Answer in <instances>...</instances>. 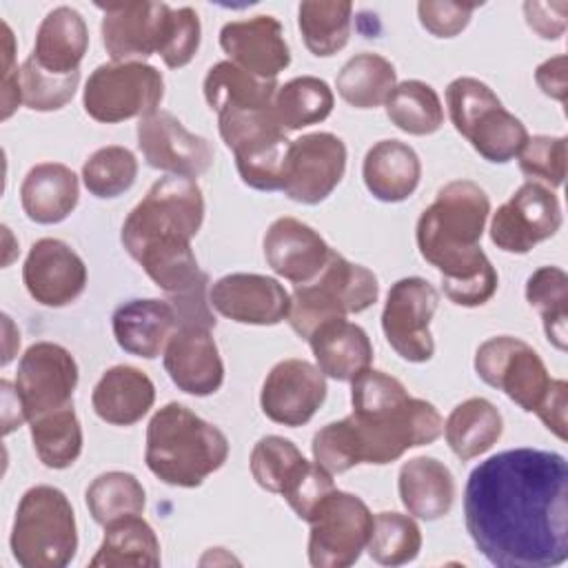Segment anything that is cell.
Returning <instances> with one entry per match:
<instances>
[{
  "instance_id": "6da1fadb",
  "label": "cell",
  "mask_w": 568,
  "mask_h": 568,
  "mask_svg": "<svg viewBox=\"0 0 568 568\" xmlns=\"http://www.w3.org/2000/svg\"><path fill=\"white\" fill-rule=\"evenodd\" d=\"M464 519L497 568H555L568 559V464L555 450L510 448L466 481Z\"/></svg>"
},
{
  "instance_id": "7a4b0ae2",
  "label": "cell",
  "mask_w": 568,
  "mask_h": 568,
  "mask_svg": "<svg viewBox=\"0 0 568 568\" xmlns=\"http://www.w3.org/2000/svg\"><path fill=\"white\" fill-rule=\"evenodd\" d=\"M488 215L486 191L473 180H453L417 220L419 255L439 271L442 291L457 306H484L497 293V271L479 246Z\"/></svg>"
},
{
  "instance_id": "3957f363",
  "label": "cell",
  "mask_w": 568,
  "mask_h": 568,
  "mask_svg": "<svg viewBox=\"0 0 568 568\" xmlns=\"http://www.w3.org/2000/svg\"><path fill=\"white\" fill-rule=\"evenodd\" d=\"M351 406L346 419L362 464H393L406 450L433 444L444 433L437 408L408 395L406 386L384 371L366 368L351 382Z\"/></svg>"
},
{
  "instance_id": "277c9868",
  "label": "cell",
  "mask_w": 568,
  "mask_h": 568,
  "mask_svg": "<svg viewBox=\"0 0 568 568\" xmlns=\"http://www.w3.org/2000/svg\"><path fill=\"white\" fill-rule=\"evenodd\" d=\"M226 457V435L184 404H164L146 426V468L169 486L197 488L224 466Z\"/></svg>"
},
{
  "instance_id": "5b68a950",
  "label": "cell",
  "mask_w": 568,
  "mask_h": 568,
  "mask_svg": "<svg viewBox=\"0 0 568 568\" xmlns=\"http://www.w3.org/2000/svg\"><path fill=\"white\" fill-rule=\"evenodd\" d=\"M204 222V195L195 180L164 175L146 191L122 224V246L138 260L151 248L191 244Z\"/></svg>"
},
{
  "instance_id": "8992f818",
  "label": "cell",
  "mask_w": 568,
  "mask_h": 568,
  "mask_svg": "<svg viewBox=\"0 0 568 568\" xmlns=\"http://www.w3.org/2000/svg\"><path fill=\"white\" fill-rule=\"evenodd\" d=\"M11 555L22 568H64L78 550L75 513L55 486H31L18 501Z\"/></svg>"
},
{
  "instance_id": "52a82bcc",
  "label": "cell",
  "mask_w": 568,
  "mask_h": 568,
  "mask_svg": "<svg viewBox=\"0 0 568 568\" xmlns=\"http://www.w3.org/2000/svg\"><path fill=\"white\" fill-rule=\"evenodd\" d=\"M446 106L455 131L493 164L517 158L530 138L524 122L506 111L497 93L477 78H455L446 87Z\"/></svg>"
},
{
  "instance_id": "ba28073f",
  "label": "cell",
  "mask_w": 568,
  "mask_h": 568,
  "mask_svg": "<svg viewBox=\"0 0 568 568\" xmlns=\"http://www.w3.org/2000/svg\"><path fill=\"white\" fill-rule=\"evenodd\" d=\"M377 295L379 284L373 271L331 251L317 277L295 284L286 320L302 339H308L322 322L362 313L377 302Z\"/></svg>"
},
{
  "instance_id": "9c48e42d",
  "label": "cell",
  "mask_w": 568,
  "mask_h": 568,
  "mask_svg": "<svg viewBox=\"0 0 568 568\" xmlns=\"http://www.w3.org/2000/svg\"><path fill=\"white\" fill-rule=\"evenodd\" d=\"M217 129L233 151L242 182L255 191H280L284 162L291 142L266 109H224L217 113Z\"/></svg>"
},
{
  "instance_id": "30bf717a",
  "label": "cell",
  "mask_w": 568,
  "mask_h": 568,
  "mask_svg": "<svg viewBox=\"0 0 568 568\" xmlns=\"http://www.w3.org/2000/svg\"><path fill=\"white\" fill-rule=\"evenodd\" d=\"M162 98L164 78L155 67L104 62L91 71L82 91V106L95 122L118 124L158 111Z\"/></svg>"
},
{
  "instance_id": "8fae6325",
  "label": "cell",
  "mask_w": 568,
  "mask_h": 568,
  "mask_svg": "<svg viewBox=\"0 0 568 568\" xmlns=\"http://www.w3.org/2000/svg\"><path fill=\"white\" fill-rule=\"evenodd\" d=\"M373 517L362 497L337 488L328 493L306 521L311 526L308 564L315 568L353 566L366 550Z\"/></svg>"
},
{
  "instance_id": "7c38bea8",
  "label": "cell",
  "mask_w": 568,
  "mask_h": 568,
  "mask_svg": "<svg viewBox=\"0 0 568 568\" xmlns=\"http://www.w3.org/2000/svg\"><path fill=\"white\" fill-rule=\"evenodd\" d=\"M473 364L484 384L501 390L526 413L539 408L552 382L539 353L513 335H495L481 342Z\"/></svg>"
},
{
  "instance_id": "4fadbf2b",
  "label": "cell",
  "mask_w": 568,
  "mask_h": 568,
  "mask_svg": "<svg viewBox=\"0 0 568 568\" xmlns=\"http://www.w3.org/2000/svg\"><path fill=\"white\" fill-rule=\"evenodd\" d=\"M437 304L439 293L424 277H402L388 288L382 311V331L402 359L424 364L435 355L430 320Z\"/></svg>"
},
{
  "instance_id": "5bb4252c",
  "label": "cell",
  "mask_w": 568,
  "mask_h": 568,
  "mask_svg": "<svg viewBox=\"0 0 568 568\" xmlns=\"http://www.w3.org/2000/svg\"><path fill=\"white\" fill-rule=\"evenodd\" d=\"M344 173L346 144L342 138L328 131L306 133L288 146L280 191L293 202L313 206L337 189Z\"/></svg>"
},
{
  "instance_id": "9a60e30c",
  "label": "cell",
  "mask_w": 568,
  "mask_h": 568,
  "mask_svg": "<svg viewBox=\"0 0 568 568\" xmlns=\"http://www.w3.org/2000/svg\"><path fill=\"white\" fill-rule=\"evenodd\" d=\"M75 386L78 364L60 344L36 342L18 362L16 393L27 422L71 406Z\"/></svg>"
},
{
  "instance_id": "2e32d148",
  "label": "cell",
  "mask_w": 568,
  "mask_h": 568,
  "mask_svg": "<svg viewBox=\"0 0 568 568\" xmlns=\"http://www.w3.org/2000/svg\"><path fill=\"white\" fill-rule=\"evenodd\" d=\"M559 226L561 206L557 195L548 186L528 180L493 213L490 242L504 253L524 255L552 237Z\"/></svg>"
},
{
  "instance_id": "e0dca14e",
  "label": "cell",
  "mask_w": 568,
  "mask_h": 568,
  "mask_svg": "<svg viewBox=\"0 0 568 568\" xmlns=\"http://www.w3.org/2000/svg\"><path fill=\"white\" fill-rule=\"evenodd\" d=\"M138 146L151 169L169 175L197 178L213 164V146L191 133L173 113L158 109L138 122Z\"/></svg>"
},
{
  "instance_id": "ac0fdd59",
  "label": "cell",
  "mask_w": 568,
  "mask_h": 568,
  "mask_svg": "<svg viewBox=\"0 0 568 568\" xmlns=\"http://www.w3.org/2000/svg\"><path fill=\"white\" fill-rule=\"evenodd\" d=\"M326 390V377L315 364L288 357L268 371L260 390V406L271 422L297 428L313 419Z\"/></svg>"
},
{
  "instance_id": "d6986e66",
  "label": "cell",
  "mask_w": 568,
  "mask_h": 568,
  "mask_svg": "<svg viewBox=\"0 0 568 568\" xmlns=\"http://www.w3.org/2000/svg\"><path fill=\"white\" fill-rule=\"evenodd\" d=\"M100 33L111 62H144L158 53L171 18L166 2L98 4Z\"/></svg>"
},
{
  "instance_id": "ffe728a7",
  "label": "cell",
  "mask_w": 568,
  "mask_h": 568,
  "mask_svg": "<svg viewBox=\"0 0 568 568\" xmlns=\"http://www.w3.org/2000/svg\"><path fill=\"white\" fill-rule=\"evenodd\" d=\"M22 282L31 300L49 308H62L84 293L87 266L67 242L42 237L27 253Z\"/></svg>"
},
{
  "instance_id": "44dd1931",
  "label": "cell",
  "mask_w": 568,
  "mask_h": 568,
  "mask_svg": "<svg viewBox=\"0 0 568 568\" xmlns=\"http://www.w3.org/2000/svg\"><path fill=\"white\" fill-rule=\"evenodd\" d=\"M211 306L237 324L275 326L288 317L291 295L268 275L229 273L211 284Z\"/></svg>"
},
{
  "instance_id": "7402d4cb",
  "label": "cell",
  "mask_w": 568,
  "mask_h": 568,
  "mask_svg": "<svg viewBox=\"0 0 568 568\" xmlns=\"http://www.w3.org/2000/svg\"><path fill=\"white\" fill-rule=\"evenodd\" d=\"M164 371L186 395L206 397L220 390L224 364L209 326L180 324L162 353Z\"/></svg>"
},
{
  "instance_id": "603a6c76",
  "label": "cell",
  "mask_w": 568,
  "mask_h": 568,
  "mask_svg": "<svg viewBox=\"0 0 568 568\" xmlns=\"http://www.w3.org/2000/svg\"><path fill=\"white\" fill-rule=\"evenodd\" d=\"M220 47L229 62L262 80H275L291 64V49L275 16L226 22L220 29Z\"/></svg>"
},
{
  "instance_id": "cb8c5ba5",
  "label": "cell",
  "mask_w": 568,
  "mask_h": 568,
  "mask_svg": "<svg viewBox=\"0 0 568 568\" xmlns=\"http://www.w3.org/2000/svg\"><path fill=\"white\" fill-rule=\"evenodd\" d=\"M262 246L271 271L293 284L317 277L333 251L313 226L288 215L271 222Z\"/></svg>"
},
{
  "instance_id": "d4e9b609",
  "label": "cell",
  "mask_w": 568,
  "mask_h": 568,
  "mask_svg": "<svg viewBox=\"0 0 568 568\" xmlns=\"http://www.w3.org/2000/svg\"><path fill=\"white\" fill-rule=\"evenodd\" d=\"M180 326L175 306L169 300L146 297L122 302L111 315V328L118 346L135 357L155 359L173 331Z\"/></svg>"
},
{
  "instance_id": "484cf974",
  "label": "cell",
  "mask_w": 568,
  "mask_h": 568,
  "mask_svg": "<svg viewBox=\"0 0 568 568\" xmlns=\"http://www.w3.org/2000/svg\"><path fill=\"white\" fill-rule=\"evenodd\" d=\"M306 342L324 377L353 382L373 364V344L366 331L346 317L322 322Z\"/></svg>"
},
{
  "instance_id": "4316f807",
  "label": "cell",
  "mask_w": 568,
  "mask_h": 568,
  "mask_svg": "<svg viewBox=\"0 0 568 568\" xmlns=\"http://www.w3.org/2000/svg\"><path fill=\"white\" fill-rule=\"evenodd\" d=\"M155 402L151 377L129 364L111 366L102 373L91 393L93 413L111 426L138 424Z\"/></svg>"
},
{
  "instance_id": "83f0119b",
  "label": "cell",
  "mask_w": 568,
  "mask_h": 568,
  "mask_svg": "<svg viewBox=\"0 0 568 568\" xmlns=\"http://www.w3.org/2000/svg\"><path fill=\"white\" fill-rule=\"evenodd\" d=\"M87 49L89 29L80 11L73 7H55L42 18L29 58L47 73L71 75L80 71Z\"/></svg>"
},
{
  "instance_id": "f1b7e54d",
  "label": "cell",
  "mask_w": 568,
  "mask_h": 568,
  "mask_svg": "<svg viewBox=\"0 0 568 568\" xmlns=\"http://www.w3.org/2000/svg\"><path fill=\"white\" fill-rule=\"evenodd\" d=\"M362 178L368 193L386 204L408 200L422 180V162L413 146L399 140L375 142L362 164Z\"/></svg>"
},
{
  "instance_id": "f546056e",
  "label": "cell",
  "mask_w": 568,
  "mask_h": 568,
  "mask_svg": "<svg viewBox=\"0 0 568 568\" xmlns=\"http://www.w3.org/2000/svg\"><path fill=\"white\" fill-rule=\"evenodd\" d=\"M399 499L408 515L437 521L455 504V477L450 468L435 457H413L402 464L397 475Z\"/></svg>"
},
{
  "instance_id": "4dcf8cb0",
  "label": "cell",
  "mask_w": 568,
  "mask_h": 568,
  "mask_svg": "<svg viewBox=\"0 0 568 568\" xmlns=\"http://www.w3.org/2000/svg\"><path fill=\"white\" fill-rule=\"evenodd\" d=\"M78 175L60 162H42L29 169L20 184V204L36 224H58L78 206Z\"/></svg>"
},
{
  "instance_id": "1f68e13d",
  "label": "cell",
  "mask_w": 568,
  "mask_h": 568,
  "mask_svg": "<svg viewBox=\"0 0 568 568\" xmlns=\"http://www.w3.org/2000/svg\"><path fill=\"white\" fill-rule=\"evenodd\" d=\"M504 433V417L486 397H468L457 404L446 424L444 437L448 448L462 462H470L488 453Z\"/></svg>"
},
{
  "instance_id": "d6a6232c",
  "label": "cell",
  "mask_w": 568,
  "mask_h": 568,
  "mask_svg": "<svg viewBox=\"0 0 568 568\" xmlns=\"http://www.w3.org/2000/svg\"><path fill=\"white\" fill-rule=\"evenodd\" d=\"M160 541L140 515H126L104 526V539L89 561L91 568H155L160 566Z\"/></svg>"
},
{
  "instance_id": "836d02e7",
  "label": "cell",
  "mask_w": 568,
  "mask_h": 568,
  "mask_svg": "<svg viewBox=\"0 0 568 568\" xmlns=\"http://www.w3.org/2000/svg\"><path fill=\"white\" fill-rule=\"evenodd\" d=\"M204 100L206 104L220 113L224 109H266L273 106V98L277 91L275 80H262L233 62L224 60L209 69L204 75Z\"/></svg>"
},
{
  "instance_id": "e575fe53",
  "label": "cell",
  "mask_w": 568,
  "mask_h": 568,
  "mask_svg": "<svg viewBox=\"0 0 568 568\" xmlns=\"http://www.w3.org/2000/svg\"><path fill=\"white\" fill-rule=\"evenodd\" d=\"M397 84V71L379 53L362 51L346 60L335 78L339 98L355 109H375L386 102Z\"/></svg>"
},
{
  "instance_id": "d590c367",
  "label": "cell",
  "mask_w": 568,
  "mask_h": 568,
  "mask_svg": "<svg viewBox=\"0 0 568 568\" xmlns=\"http://www.w3.org/2000/svg\"><path fill=\"white\" fill-rule=\"evenodd\" d=\"M353 4L348 0H306L297 7V27L315 58H331L351 38Z\"/></svg>"
},
{
  "instance_id": "8d00e7d4",
  "label": "cell",
  "mask_w": 568,
  "mask_h": 568,
  "mask_svg": "<svg viewBox=\"0 0 568 568\" xmlns=\"http://www.w3.org/2000/svg\"><path fill=\"white\" fill-rule=\"evenodd\" d=\"M333 104V91L322 78L300 75L277 87L273 113L284 131H297L326 120Z\"/></svg>"
},
{
  "instance_id": "74e56055",
  "label": "cell",
  "mask_w": 568,
  "mask_h": 568,
  "mask_svg": "<svg viewBox=\"0 0 568 568\" xmlns=\"http://www.w3.org/2000/svg\"><path fill=\"white\" fill-rule=\"evenodd\" d=\"M29 430L33 450L47 468L64 470L73 466L82 453V426L73 404L31 419Z\"/></svg>"
},
{
  "instance_id": "f35d334b",
  "label": "cell",
  "mask_w": 568,
  "mask_h": 568,
  "mask_svg": "<svg viewBox=\"0 0 568 568\" xmlns=\"http://www.w3.org/2000/svg\"><path fill=\"white\" fill-rule=\"evenodd\" d=\"M386 118L408 135H430L444 124V106L437 91L422 80L395 84L384 102Z\"/></svg>"
},
{
  "instance_id": "ab89813d",
  "label": "cell",
  "mask_w": 568,
  "mask_h": 568,
  "mask_svg": "<svg viewBox=\"0 0 568 568\" xmlns=\"http://www.w3.org/2000/svg\"><path fill=\"white\" fill-rule=\"evenodd\" d=\"M526 300L541 315L546 339L568 348V275L559 266H539L526 280Z\"/></svg>"
},
{
  "instance_id": "60d3db41",
  "label": "cell",
  "mask_w": 568,
  "mask_h": 568,
  "mask_svg": "<svg viewBox=\"0 0 568 568\" xmlns=\"http://www.w3.org/2000/svg\"><path fill=\"white\" fill-rule=\"evenodd\" d=\"M89 515L95 524L106 526L126 515H142L146 495L135 475L124 470H109L98 475L84 493Z\"/></svg>"
},
{
  "instance_id": "b9f144b4",
  "label": "cell",
  "mask_w": 568,
  "mask_h": 568,
  "mask_svg": "<svg viewBox=\"0 0 568 568\" xmlns=\"http://www.w3.org/2000/svg\"><path fill=\"white\" fill-rule=\"evenodd\" d=\"M248 464L251 475L260 488L284 495L291 484L302 475L308 459L291 439H284L280 435H266L253 446Z\"/></svg>"
},
{
  "instance_id": "7bdbcfd3",
  "label": "cell",
  "mask_w": 568,
  "mask_h": 568,
  "mask_svg": "<svg viewBox=\"0 0 568 568\" xmlns=\"http://www.w3.org/2000/svg\"><path fill=\"white\" fill-rule=\"evenodd\" d=\"M366 550L379 566L410 564L422 550V530L413 515L395 510L377 513L373 517V530Z\"/></svg>"
},
{
  "instance_id": "ee69618b",
  "label": "cell",
  "mask_w": 568,
  "mask_h": 568,
  "mask_svg": "<svg viewBox=\"0 0 568 568\" xmlns=\"http://www.w3.org/2000/svg\"><path fill=\"white\" fill-rule=\"evenodd\" d=\"M138 178V160L133 151L109 144L89 155L82 164V182L98 200H113L126 193Z\"/></svg>"
},
{
  "instance_id": "f6af8a7d",
  "label": "cell",
  "mask_w": 568,
  "mask_h": 568,
  "mask_svg": "<svg viewBox=\"0 0 568 568\" xmlns=\"http://www.w3.org/2000/svg\"><path fill=\"white\" fill-rule=\"evenodd\" d=\"M80 84V71L71 75H53L40 69L31 58L20 67L22 104L31 111H58L71 102Z\"/></svg>"
},
{
  "instance_id": "bcb514c9",
  "label": "cell",
  "mask_w": 568,
  "mask_h": 568,
  "mask_svg": "<svg viewBox=\"0 0 568 568\" xmlns=\"http://www.w3.org/2000/svg\"><path fill=\"white\" fill-rule=\"evenodd\" d=\"M519 169L530 182L548 189L564 184L568 164V140L564 135H532L519 151Z\"/></svg>"
},
{
  "instance_id": "7dc6e473",
  "label": "cell",
  "mask_w": 568,
  "mask_h": 568,
  "mask_svg": "<svg viewBox=\"0 0 568 568\" xmlns=\"http://www.w3.org/2000/svg\"><path fill=\"white\" fill-rule=\"evenodd\" d=\"M311 450H313V459L324 470H328L331 475L346 473L353 466L362 464L357 442H355L353 428H351L346 417L339 419V422H331V424L322 426L313 435Z\"/></svg>"
},
{
  "instance_id": "c3c4849f",
  "label": "cell",
  "mask_w": 568,
  "mask_h": 568,
  "mask_svg": "<svg viewBox=\"0 0 568 568\" xmlns=\"http://www.w3.org/2000/svg\"><path fill=\"white\" fill-rule=\"evenodd\" d=\"M200 36H202V24L195 9L191 7L171 9V18H169L166 33L158 55L169 69L186 67L200 49Z\"/></svg>"
},
{
  "instance_id": "681fc988",
  "label": "cell",
  "mask_w": 568,
  "mask_h": 568,
  "mask_svg": "<svg viewBox=\"0 0 568 568\" xmlns=\"http://www.w3.org/2000/svg\"><path fill=\"white\" fill-rule=\"evenodd\" d=\"M333 490V475L324 470L317 462H308L302 475L291 484V488L282 497L288 501V506L302 521H308L320 501Z\"/></svg>"
},
{
  "instance_id": "f907efd6",
  "label": "cell",
  "mask_w": 568,
  "mask_h": 568,
  "mask_svg": "<svg viewBox=\"0 0 568 568\" xmlns=\"http://www.w3.org/2000/svg\"><path fill=\"white\" fill-rule=\"evenodd\" d=\"M479 4H466V2H448V0H424L417 4V16H419V24L433 33L435 38H455L459 36L470 18L473 11Z\"/></svg>"
},
{
  "instance_id": "816d5d0a",
  "label": "cell",
  "mask_w": 568,
  "mask_h": 568,
  "mask_svg": "<svg viewBox=\"0 0 568 568\" xmlns=\"http://www.w3.org/2000/svg\"><path fill=\"white\" fill-rule=\"evenodd\" d=\"M568 4L559 2H524V16L528 27L544 40H557L566 31Z\"/></svg>"
},
{
  "instance_id": "f5cc1de1",
  "label": "cell",
  "mask_w": 568,
  "mask_h": 568,
  "mask_svg": "<svg viewBox=\"0 0 568 568\" xmlns=\"http://www.w3.org/2000/svg\"><path fill=\"white\" fill-rule=\"evenodd\" d=\"M20 102L22 93L20 69L16 64V42L9 24L2 22V120H9Z\"/></svg>"
},
{
  "instance_id": "db71d44e",
  "label": "cell",
  "mask_w": 568,
  "mask_h": 568,
  "mask_svg": "<svg viewBox=\"0 0 568 568\" xmlns=\"http://www.w3.org/2000/svg\"><path fill=\"white\" fill-rule=\"evenodd\" d=\"M566 406H568V384L564 379H552L546 397L535 410L548 430L559 439H566Z\"/></svg>"
},
{
  "instance_id": "11a10c76",
  "label": "cell",
  "mask_w": 568,
  "mask_h": 568,
  "mask_svg": "<svg viewBox=\"0 0 568 568\" xmlns=\"http://www.w3.org/2000/svg\"><path fill=\"white\" fill-rule=\"evenodd\" d=\"M535 82L544 95H548L557 102H566V95H568L566 55H555V58L541 62L535 69Z\"/></svg>"
}]
</instances>
